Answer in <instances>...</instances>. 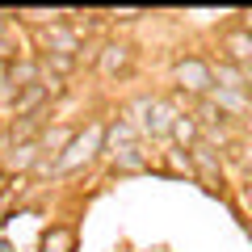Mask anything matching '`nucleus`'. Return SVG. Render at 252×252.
Instances as JSON below:
<instances>
[{
	"label": "nucleus",
	"mask_w": 252,
	"mask_h": 252,
	"mask_svg": "<svg viewBox=\"0 0 252 252\" xmlns=\"http://www.w3.org/2000/svg\"><path fill=\"white\" fill-rule=\"evenodd\" d=\"M101 152H105V122L101 118H93L89 126H80L72 135V143L63 147V156L51 164V177L63 181V177H76V172H84L93 160H101Z\"/></svg>",
	"instance_id": "nucleus-1"
},
{
	"label": "nucleus",
	"mask_w": 252,
	"mask_h": 252,
	"mask_svg": "<svg viewBox=\"0 0 252 252\" xmlns=\"http://www.w3.org/2000/svg\"><path fill=\"white\" fill-rule=\"evenodd\" d=\"M215 89L210 80V59L206 55H177L172 59V93H185V101H202Z\"/></svg>",
	"instance_id": "nucleus-2"
},
{
	"label": "nucleus",
	"mask_w": 252,
	"mask_h": 252,
	"mask_svg": "<svg viewBox=\"0 0 252 252\" xmlns=\"http://www.w3.org/2000/svg\"><path fill=\"white\" fill-rule=\"evenodd\" d=\"M185 156H189V177L202 181L210 193H227V160H223V152H215L210 143H193Z\"/></svg>",
	"instance_id": "nucleus-3"
},
{
	"label": "nucleus",
	"mask_w": 252,
	"mask_h": 252,
	"mask_svg": "<svg viewBox=\"0 0 252 252\" xmlns=\"http://www.w3.org/2000/svg\"><path fill=\"white\" fill-rule=\"evenodd\" d=\"M130 67H135V46L126 42V38H105V42H97L93 72H97L101 80H122Z\"/></svg>",
	"instance_id": "nucleus-4"
},
{
	"label": "nucleus",
	"mask_w": 252,
	"mask_h": 252,
	"mask_svg": "<svg viewBox=\"0 0 252 252\" xmlns=\"http://www.w3.org/2000/svg\"><path fill=\"white\" fill-rule=\"evenodd\" d=\"M219 59L231 63V67H240V72H248L252 67V26L248 21H235V26H227L223 34H219Z\"/></svg>",
	"instance_id": "nucleus-5"
},
{
	"label": "nucleus",
	"mask_w": 252,
	"mask_h": 252,
	"mask_svg": "<svg viewBox=\"0 0 252 252\" xmlns=\"http://www.w3.org/2000/svg\"><path fill=\"white\" fill-rule=\"evenodd\" d=\"M181 114H185V109H181L172 97H156L152 109L143 114V122H139V135H143V139H168L172 122H177Z\"/></svg>",
	"instance_id": "nucleus-6"
},
{
	"label": "nucleus",
	"mask_w": 252,
	"mask_h": 252,
	"mask_svg": "<svg viewBox=\"0 0 252 252\" xmlns=\"http://www.w3.org/2000/svg\"><path fill=\"white\" fill-rule=\"evenodd\" d=\"M101 160H105V168H109V172H118V177H135V172H147V168H152V152H147L143 143L101 152Z\"/></svg>",
	"instance_id": "nucleus-7"
},
{
	"label": "nucleus",
	"mask_w": 252,
	"mask_h": 252,
	"mask_svg": "<svg viewBox=\"0 0 252 252\" xmlns=\"http://www.w3.org/2000/svg\"><path fill=\"white\" fill-rule=\"evenodd\" d=\"M0 164H4L9 177H34V172L42 168V147H38V139H30V143H13V147L0 152Z\"/></svg>",
	"instance_id": "nucleus-8"
},
{
	"label": "nucleus",
	"mask_w": 252,
	"mask_h": 252,
	"mask_svg": "<svg viewBox=\"0 0 252 252\" xmlns=\"http://www.w3.org/2000/svg\"><path fill=\"white\" fill-rule=\"evenodd\" d=\"M51 105H55V97L46 93V84L38 80V84H30V89H21L17 97H13V105H9V122H21V118H38V114H46Z\"/></svg>",
	"instance_id": "nucleus-9"
},
{
	"label": "nucleus",
	"mask_w": 252,
	"mask_h": 252,
	"mask_svg": "<svg viewBox=\"0 0 252 252\" xmlns=\"http://www.w3.org/2000/svg\"><path fill=\"white\" fill-rule=\"evenodd\" d=\"M206 101L227 118V122H244L252 118V93H231V89H210Z\"/></svg>",
	"instance_id": "nucleus-10"
},
{
	"label": "nucleus",
	"mask_w": 252,
	"mask_h": 252,
	"mask_svg": "<svg viewBox=\"0 0 252 252\" xmlns=\"http://www.w3.org/2000/svg\"><path fill=\"white\" fill-rule=\"evenodd\" d=\"M21 55H26V46H21V30H17V21L0 13V67L17 63Z\"/></svg>",
	"instance_id": "nucleus-11"
},
{
	"label": "nucleus",
	"mask_w": 252,
	"mask_h": 252,
	"mask_svg": "<svg viewBox=\"0 0 252 252\" xmlns=\"http://www.w3.org/2000/svg\"><path fill=\"white\" fill-rule=\"evenodd\" d=\"M38 252H76V227L72 223H51L42 231Z\"/></svg>",
	"instance_id": "nucleus-12"
},
{
	"label": "nucleus",
	"mask_w": 252,
	"mask_h": 252,
	"mask_svg": "<svg viewBox=\"0 0 252 252\" xmlns=\"http://www.w3.org/2000/svg\"><path fill=\"white\" fill-rule=\"evenodd\" d=\"M4 72H9V84L21 93V89H30V84L42 80V63H38L34 55H21V59H17V63H9Z\"/></svg>",
	"instance_id": "nucleus-13"
},
{
	"label": "nucleus",
	"mask_w": 252,
	"mask_h": 252,
	"mask_svg": "<svg viewBox=\"0 0 252 252\" xmlns=\"http://www.w3.org/2000/svg\"><path fill=\"white\" fill-rule=\"evenodd\" d=\"M130 143H143L139 126H130L126 118H109V122H105V152H114V147H130Z\"/></svg>",
	"instance_id": "nucleus-14"
},
{
	"label": "nucleus",
	"mask_w": 252,
	"mask_h": 252,
	"mask_svg": "<svg viewBox=\"0 0 252 252\" xmlns=\"http://www.w3.org/2000/svg\"><path fill=\"white\" fill-rule=\"evenodd\" d=\"M168 139H172V143H177V152H189V147H193V143H202V126L193 122V114H181L177 122H172Z\"/></svg>",
	"instance_id": "nucleus-15"
},
{
	"label": "nucleus",
	"mask_w": 252,
	"mask_h": 252,
	"mask_svg": "<svg viewBox=\"0 0 252 252\" xmlns=\"http://www.w3.org/2000/svg\"><path fill=\"white\" fill-rule=\"evenodd\" d=\"M210 80H215V89L248 93V84H244V72H240V67H231V63H223V59H210Z\"/></svg>",
	"instance_id": "nucleus-16"
},
{
	"label": "nucleus",
	"mask_w": 252,
	"mask_h": 252,
	"mask_svg": "<svg viewBox=\"0 0 252 252\" xmlns=\"http://www.w3.org/2000/svg\"><path fill=\"white\" fill-rule=\"evenodd\" d=\"M34 59L42 63V72L55 76V80H67V76H76V67H80L76 55H34Z\"/></svg>",
	"instance_id": "nucleus-17"
},
{
	"label": "nucleus",
	"mask_w": 252,
	"mask_h": 252,
	"mask_svg": "<svg viewBox=\"0 0 252 252\" xmlns=\"http://www.w3.org/2000/svg\"><path fill=\"white\" fill-rule=\"evenodd\" d=\"M105 17H109V26H130V21H139V17H147V9H105Z\"/></svg>",
	"instance_id": "nucleus-18"
},
{
	"label": "nucleus",
	"mask_w": 252,
	"mask_h": 252,
	"mask_svg": "<svg viewBox=\"0 0 252 252\" xmlns=\"http://www.w3.org/2000/svg\"><path fill=\"white\" fill-rule=\"evenodd\" d=\"M240 202H244V210H248V223H252V185H248V181L240 185Z\"/></svg>",
	"instance_id": "nucleus-19"
},
{
	"label": "nucleus",
	"mask_w": 252,
	"mask_h": 252,
	"mask_svg": "<svg viewBox=\"0 0 252 252\" xmlns=\"http://www.w3.org/2000/svg\"><path fill=\"white\" fill-rule=\"evenodd\" d=\"M9 181H13V177H9V172H4V164H0V193L9 189Z\"/></svg>",
	"instance_id": "nucleus-20"
},
{
	"label": "nucleus",
	"mask_w": 252,
	"mask_h": 252,
	"mask_svg": "<svg viewBox=\"0 0 252 252\" xmlns=\"http://www.w3.org/2000/svg\"><path fill=\"white\" fill-rule=\"evenodd\" d=\"M244 84H248V93H252V67H248V72H244Z\"/></svg>",
	"instance_id": "nucleus-21"
},
{
	"label": "nucleus",
	"mask_w": 252,
	"mask_h": 252,
	"mask_svg": "<svg viewBox=\"0 0 252 252\" xmlns=\"http://www.w3.org/2000/svg\"><path fill=\"white\" fill-rule=\"evenodd\" d=\"M0 143H4V122H0Z\"/></svg>",
	"instance_id": "nucleus-22"
},
{
	"label": "nucleus",
	"mask_w": 252,
	"mask_h": 252,
	"mask_svg": "<svg viewBox=\"0 0 252 252\" xmlns=\"http://www.w3.org/2000/svg\"><path fill=\"white\" fill-rule=\"evenodd\" d=\"M248 185H252V181H248Z\"/></svg>",
	"instance_id": "nucleus-23"
}]
</instances>
